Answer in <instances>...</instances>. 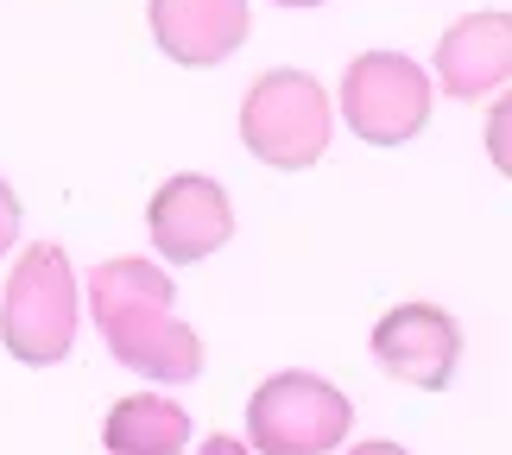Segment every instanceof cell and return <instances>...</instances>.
Returning a JSON list of instances; mask_svg holds the SVG:
<instances>
[{
    "label": "cell",
    "mask_w": 512,
    "mask_h": 455,
    "mask_svg": "<svg viewBox=\"0 0 512 455\" xmlns=\"http://www.w3.org/2000/svg\"><path fill=\"white\" fill-rule=\"evenodd\" d=\"M76 310H83V291H76L70 253L38 241L13 260L7 272V298H0V342H7L13 361L26 367H51L64 361L76 342Z\"/></svg>",
    "instance_id": "cell-1"
},
{
    "label": "cell",
    "mask_w": 512,
    "mask_h": 455,
    "mask_svg": "<svg viewBox=\"0 0 512 455\" xmlns=\"http://www.w3.org/2000/svg\"><path fill=\"white\" fill-rule=\"evenodd\" d=\"M329 95L304 70H266L241 95V146L272 171H310L329 152Z\"/></svg>",
    "instance_id": "cell-2"
},
{
    "label": "cell",
    "mask_w": 512,
    "mask_h": 455,
    "mask_svg": "<svg viewBox=\"0 0 512 455\" xmlns=\"http://www.w3.org/2000/svg\"><path fill=\"white\" fill-rule=\"evenodd\" d=\"M354 430L348 392L317 373H272L247 399V449L260 455H336Z\"/></svg>",
    "instance_id": "cell-3"
},
{
    "label": "cell",
    "mask_w": 512,
    "mask_h": 455,
    "mask_svg": "<svg viewBox=\"0 0 512 455\" xmlns=\"http://www.w3.org/2000/svg\"><path fill=\"white\" fill-rule=\"evenodd\" d=\"M342 114L367 146H405L430 121V76L399 51H361L342 76Z\"/></svg>",
    "instance_id": "cell-4"
},
{
    "label": "cell",
    "mask_w": 512,
    "mask_h": 455,
    "mask_svg": "<svg viewBox=\"0 0 512 455\" xmlns=\"http://www.w3.org/2000/svg\"><path fill=\"white\" fill-rule=\"evenodd\" d=\"M146 228H152L159 260L196 266V260H209V253L228 247V234H234V203H228V190L215 184V177L177 171V177H165V184L152 190Z\"/></svg>",
    "instance_id": "cell-5"
},
{
    "label": "cell",
    "mask_w": 512,
    "mask_h": 455,
    "mask_svg": "<svg viewBox=\"0 0 512 455\" xmlns=\"http://www.w3.org/2000/svg\"><path fill=\"white\" fill-rule=\"evenodd\" d=\"M373 361L418 392H443L462 361V323L437 304H399L373 323Z\"/></svg>",
    "instance_id": "cell-6"
},
{
    "label": "cell",
    "mask_w": 512,
    "mask_h": 455,
    "mask_svg": "<svg viewBox=\"0 0 512 455\" xmlns=\"http://www.w3.org/2000/svg\"><path fill=\"white\" fill-rule=\"evenodd\" d=\"M253 32L247 0H152V38L171 64L184 70H215L234 57Z\"/></svg>",
    "instance_id": "cell-7"
},
{
    "label": "cell",
    "mask_w": 512,
    "mask_h": 455,
    "mask_svg": "<svg viewBox=\"0 0 512 455\" xmlns=\"http://www.w3.org/2000/svg\"><path fill=\"white\" fill-rule=\"evenodd\" d=\"M437 83L456 102H487L512 89V13H468L437 45Z\"/></svg>",
    "instance_id": "cell-8"
},
{
    "label": "cell",
    "mask_w": 512,
    "mask_h": 455,
    "mask_svg": "<svg viewBox=\"0 0 512 455\" xmlns=\"http://www.w3.org/2000/svg\"><path fill=\"white\" fill-rule=\"evenodd\" d=\"M114 361L140 380H165V386H184L203 373V335L190 323H177L171 310H133V316H114L102 329Z\"/></svg>",
    "instance_id": "cell-9"
},
{
    "label": "cell",
    "mask_w": 512,
    "mask_h": 455,
    "mask_svg": "<svg viewBox=\"0 0 512 455\" xmlns=\"http://www.w3.org/2000/svg\"><path fill=\"white\" fill-rule=\"evenodd\" d=\"M108 455H184L190 449V411L165 392H133L102 424Z\"/></svg>",
    "instance_id": "cell-10"
},
{
    "label": "cell",
    "mask_w": 512,
    "mask_h": 455,
    "mask_svg": "<svg viewBox=\"0 0 512 455\" xmlns=\"http://www.w3.org/2000/svg\"><path fill=\"white\" fill-rule=\"evenodd\" d=\"M83 298H89L95 329H108L114 316H133V310H171L177 285H171V272L152 266V260H108V266H95Z\"/></svg>",
    "instance_id": "cell-11"
},
{
    "label": "cell",
    "mask_w": 512,
    "mask_h": 455,
    "mask_svg": "<svg viewBox=\"0 0 512 455\" xmlns=\"http://www.w3.org/2000/svg\"><path fill=\"white\" fill-rule=\"evenodd\" d=\"M487 158L500 165V177H512V89L494 102V114H487Z\"/></svg>",
    "instance_id": "cell-12"
},
{
    "label": "cell",
    "mask_w": 512,
    "mask_h": 455,
    "mask_svg": "<svg viewBox=\"0 0 512 455\" xmlns=\"http://www.w3.org/2000/svg\"><path fill=\"white\" fill-rule=\"evenodd\" d=\"M13 241H19V196H13L7 177H0V260L13 253Z\"/></svg>",
    "instance_id": "cell-13"
},
{
    "label": "cell",
    "mask_w": 512,
    "mask_h": 455,
    "mask_svg": "<svg viewBox=\"0 0 512 455\" xmlns=\"http://www.w3.org/2000/svg\"><path fill=\"white\" fill-rule=\"evenodd\" d=\"M196 455H247V443H241V437H209Z\"/></svg>",
    "instance_id": "cell-14"
},
{
    "label": "cell",
    "mask_w": 512,
    "mask_h": 455,
    "mask_svg": "<svg viewBox=\"0 0 512 455\" xmlns=\"http://www.w3.org/2000/svg\"><path fill=\"white\" fill-rule=\"evenodd\" d=\"M348 455H411V449H399V443H354Z\"/></svg>",
    "instance_id": "cell-15"
},
{
    "label": "cell",
    "mask_w": 512,
    "mask_h": 455,
    "mask_svg": "<svg viewBox=\"0 0 512 455\" xmlns=\"http://www.w3.org/2000/svg\"><path fill=\"white\" fill-rule=\"evenodd\" d=\"M279 7H323V0H279Z\"/></svg>",
    "instance_id": "cell-16"
}]
</instances>
